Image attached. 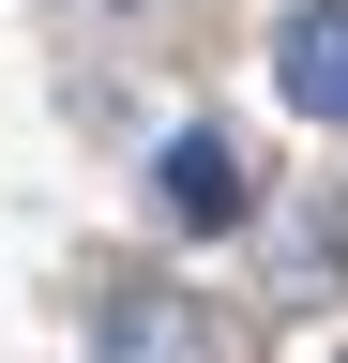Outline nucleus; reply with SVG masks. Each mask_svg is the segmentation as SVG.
<instances>
[{
  "mask_svg": "<svg viewBox=\"0 0 348 363\" xmlns=\"http://www.w3.org/2000/svg\"><path fill=\"white\" fill-rule=\"evenodd\" d=\"M152 197H167V227H182V242H212V227L257 212V152H242L228 121H182V136H167V167H152Z\"/></svg>",
  "mask_w": 348,
  "mask_h": 363,
  "instance_id": "obj_1",
  "label": "nucleus"
},
{
  "mask_svg": "<svg viewBox=\"0 0 348 363\" xmlns=\"http://www.w3.org/2000/svg\"><path fill=\"white\" fill-rule=\"evenodd\" d=\"M76 333H91V363H197V303L167 272H106Z\"/></svg>",
  "mask_w": 348,
  "mask_h": 363,
  "instance_id": "obj_2",
  "label": "nucleus"
},
{
  "mask_svg": "<svg viewBox=\"0 0 348 363\" xmlns=\"http://www.w3.org/2000/svg\"><path fill=\"white\" fill-rule=\"evenodd\" d=\"M273 91L348 136V0H288V16H273Z\"/></svg>",
  "mask_w": 348,
  "mask_h": 363,
  "instance_id": "obj_3",
  "label": "nucleus"
}]
</instances>
